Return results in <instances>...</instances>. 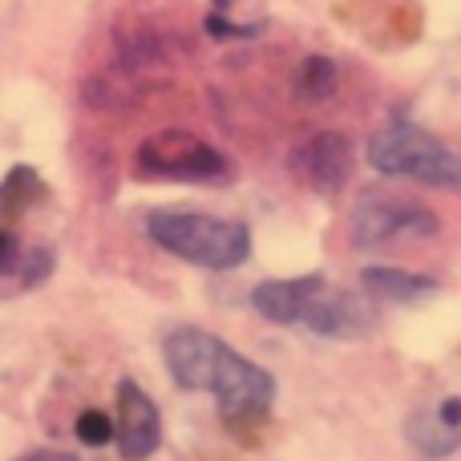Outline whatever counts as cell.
Here are the masks:
<instances>
[{
  "label": "cell",
  "instance_id": "1",
  "mask_svg": "<svg viewBox=\"0 0 461 461\" xmlns=\"http://www.w3.org/2000/svg\"><path fill=\"white\" fill-rule=\"evenodd\" d=\"M162 357H167V368L178 389L215 393L219 413L230 429L263 421V413L276 401V381L267 368L243 360L230 344L203 328H175L162 340Z\"/></svg>",
  "mask_w": 461,
  "mask_h": 461
},
{
  "label": "cell",
  "instance_id": "2",
  "mask_svg": "<svg viewBox=\"0 0 461 461\" xmlns=\"http://www.w3.org/2000/svg\"><path fill=\"white\" fill-rule=\"evenodd\" d=\"M146 227L162 251L211 271H230L251 255V230L230 219L199 215V211H154Z\"/></svg>",
  "mask_w": 461,
  "mask_h": 461
},
{
  "label": "cell",
  "instance_id": "3",
  "mask_svg": "<svg viewBox=\"0 0 461 461\" xmlns=\"http://www.w3.org/2000/svg\"><path fill=\"white\" fill-rule=\"evenodd\" d=\"M368 167L389 178H413L425 186H446L461 194V158L449 146L417 126H389L368 142Z\"/></svg>",
  "mask_w": 461,
  "mask_h": 461
},
{
  "label": "cell",
  "instance_id": "4",
  "mask_svg": "<svg viewBox=\"0 0 461 461\" xmlns=\"http://www.w3.org/2000/svg\"><path fill=\"white\" fill-rule=\"evenodd\" d=\"M138 170L146 178H178V183H219L227 175V158L186 130H162L146 138L138 150Z\"/></svg>",
  "mask_w": 461,
  "mask_h": 461
},
{
  "label": "cell",
  "instance_id": "5",
  "mask_svg": "<svg viewBox=\"0 0 461 461\" xmlns=\"http://www.w3.org/2000/svg\"><path fill=\"white\" fill-rule=\"evenodd\" d=\"M441 223L429 207L413 199H393V194H365L348 215V243L352 247H381L389 239L417 230V235H433Z\"/></svg>",
  "mask_w": 461,
  "mask_h": 461
},
{
  "label": "cell",
  "instance_id": "6",
  "mask_svg": "<svg viewBox=\"0 0 461 461\" xmlns=\"http://www.w3.org/2000/svg\"><path fill=\"white\" fill-rule=\"evenodd\" d=\"M300 324L316 336H332V340H365L373 332V312L365 308L360 295L320 284L312 300L303 303Z\"/></svg>",
  "mask_w": 461,
  "mask_h": 461
},
{
  "label": "cell",
  "instance_id": "7",
  "mask_svg": "<svg viewBox=\"0 0 461 461\" xmlns=\"http://www.w3.org/2000/svg\"><path fill=\"white\" fill-rule=\"evenodd\" d=\"M292 170L300 183H308L316 194H336L352 175V142L336 130L308 138L292 150Z\"/></svg>",
  "mask_w": 461,
  "mask_h": 461
},
{
  "label": "cell",
  "instance_id": "8",
  "mask_svg": "<svg viewBox=\"0 0 461 461\" xmlns=\"http://www.w3.org/2000/svg\"><path fill=\"white\" fill-rule=\"evenodd\" d=\"M122 417H118V449L126 461H146L162 441V417L158 405L142 393V384L122 381L118 384Z\"/></svg>",
  "mask_w": 461,
  "mask_h": 461
},
{
  "label": "cell",
  "instance_id": "9",
  "mask_svg": "<svg viewBox=\"0 0 461 461\" xmlns=\"http://www.w3.org/2000/svg\"><path fill=\"white\" fill-rule=\"evenodd\" d=\"M53 271L49 247H24L13 227H0V295H16L37 287Z\"/></svg>",
  "mask_w": 461,
  "mask_h": 461
},
{
  "label": "cell",
  "instance_id": "10",
  "mask_svg": "<svg viewBox=\"0 0 461 461\" xmlns=\"http://www.w3.org/2000/svg\"><path fill=\"white\" fill-rule=\"evenodd\" d=\"M324 284V276H300V279H267L251 292V308L271 324H300L303 303Z\"/></svg>",
  "mask_w": 461,
  "mask_h": 461
},
{
  "label": "cell",
  "instance_id": "11",
  "mask_svg": "<svg viewBox=\"0 0 461 461\" xmlns=\"http://www.w3.org/2000/svg\"><path fill=\"white\" fill-rule=\"evenodd\" d=\"M360 284H365V292L381 295V300H401V303L425 300V295L438 292V284L429 276L401 271V267H365L360 271Z\"/></svg>",
  "mask_w": 461,
  "mask_h": 461
},
{
  "label": "cell",
  "instance_id": "12",
  "mask_svg": "<svg viewBox=\"0 0 461 461\" xmlns=\"http://www.w3.org/2000/svg\"><path fill=\"white\" fill-rule=\"evenodd\" d=\"M405 438L433 461H441V457H449V454H457L461 449V429L457 425H449L441 413H429V409H421V413L409 417Z\"/></svg>",
  "mask_w": 461,
  "mask_h": 461
},
{
  "label": "cell",
  "instance_id": "13",
  "mask_svg": "<svg viewBox=\"0 0 461 461\" xmlns=\"http://www.w3.org/2000/svg\"><path fill=\"white\" fill-rule=\"evenodd\" d=\"M41 194H45L41 178L32 175L29 167H13L8 170V178L0 183V227H13L16 219H21L24 211L41 199Z\"/></svg>",
  "mask_w": 461,
  "mask_h": 461
},
{
  "label": "cell",
  "instance_id": "14",
  "mask_svg": "<svg viewBox=\"0 0 461 461\" xmlns=\"http://www.w3.org/2000/svg\"><path fill=\"white\" fill-rule=\"evenodd\" d=\"M332 89H336V65L328 57H308L300 65V73H295V94L303 102H324Z\"/></svg>",
  "mask_w": 461,
  "mask_h": 461
},
{
  "label": "cell",
  "instance_id": "15",
  "mask_svg": "<svg viewBox=\"0 0 461 461\" xmlns=\"http://www.w3.org/2000/svg\"><path fill=\"white\" fill-rule=\"evenodd\" d=\"M77 438L86 441V446H105V441L118 438V425H110V417H105V413L89 409V413L77 417Z\"/></svg>",
  "mask_w": 461,
  "mask_h": 461
},
{
  "label": "cell",
  "instance_id": "16",
  "mask_svg": "<svg viewBox=\"0 0 461 461\" xmlns=\"http://www.w3.org/2000/svg\"><path fill=\"white\" fill-rule=\"evenodd\" d=\"M207 29L215 32V37H255L251 24H230L223 16H207Z\"/></svg>",
  "mask_w": 461,
  "mask_h": 461
},
{
  "label": "cell",
  "instance_id": "17",
  "mask_svg": "<svg viewBox=\"0 0 461 461\" xmlns=\"http://www.w3.org/2000/svg\"><path fill=\"white\" fill-rule=\"evenodd\" d=\"M438 413H441V417H446V421H449V425H457V429H461V397H449V401H446V405H441V409H438Z\"/></svg>",
  "mask_w": 461,
  "mask_h": 461
},
{
  "label": "cell",
  "instance_id": "18",
  "mask_svg": "<svg viewBox=\"0 0 461 461\" xmlns=\"http://www.w3.org/2000/svg\"><path fill=\"white\" fill-rule=\"evenodd\" d=\"M21 461H77V457L57 454V449H37V454H29V457H21Z\"/></svg>",
  "mask_w": 461,
  "mask_h": 461
},
{
  "label": "cell",
  "instance_id": "19",
  "mask_svg": "<svg viewBox=\"0 0 461 461\" xmlns=\"http://www.w3.org/2000/svg\"><path fill=\"white\" fill-rule=\"evenodd\" d=\"M230 5V0H215V8H227Z\"/></svg>",
  "mask_w": 461,
  "mask_h": 461
}]
</instances>
